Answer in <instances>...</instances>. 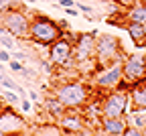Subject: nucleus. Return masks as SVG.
I'll return each mask as SVG.
<instances>
[{
    "label": "nucleus",
    "mask_w": 146,
    "mask_h": 136,
    "mask_svg": "<svg viewBox=\"0 0 146 136\" xmlns=\"http://www.w3.org/2000/svg\"><path fill=\"white\" fill-rule=\"evenodd\" d=\"M57 124L61 126L63 134H79V130L85 126V116L81 110H65L61 118H57Z\"/></svg>",
    "instance_id": "9b49d317"
},
{
    "label": "nucleus",
    "mask_w": 146,
    "mask_h": 136,
    "mask_svg": "<svg viewBox=\"0 0 146 136\" xmlns=\"http://www.w3.org/2000/svg\"><path fill=\"white\" fill-rule=\"evenodd\" d=\"M122 79L128 85L146 81V55H128L122 61Z\"/></svg>",
    "instance_id": "1a4fd4ad"
},
{
    "label": "nucleus",
    "mask_w": 146,
    "mask_h": 136,
    "mask_svg": "<svg viewBox=\"0 0 146 136\" xmlns=\"http://www.w3.org/2000/svg\"><path fill=\"white\" fill-rule=\"evenodd\" d=\"M94 83H85L79 79H65L55 83L53 93L67 110H81L87 102L94 100Z\"/></svg>",
    "instance_id": "f257e3e1"
},
{
    "label": "nucleus",
    "mask_w": 146,
    "mask_h": 136,
    "mask_svg": "<svg viewBox=\"0 0 146 136\" xmlns=\"http://www.w3.org/2000/svg\"><path fill=\"white\" fill-rule=\"evenodd\" d=\"M100 132L102 134H110V136H122L126 126H128V118H110V116H102L100 118Z\"/></svg>",
    "instance_id": "f8f14e48"
},
{
    "label": "nucleus",
    "mask_w": 146,
    "mask_h": 136,
    "mask_svg": "<svg viewBox=\"0 0 146 136\" xmlns=\"http://www.w3.org/2000/svg\"><path fill=\"white\" fill-rule=\"evenodd\" d=\"M59 25H61V29L65 31V29H69V23L65 21V18H59Z\"/></svg>",
    "instance_id": "7c9ffc66"
},
{
    "label": "nucleus",
    "mask_w": 146,
    "mask_h": 136,
    "mask_svg": "<svg viewBox=\"0 0 146 136\" xmlns=\"http://www.w3.org/2000/svg\"><path fill=\"white\" fill-rule=\"evenodd\" d=\"M25 2H39V0H25Z\"/></svg>",
    "instance_id": "72a5a7b5"
},
{
    "label": "nucleus",
    "mask_w": 146,
    "mask_h": 136,
    "mask_svg": "<svg viewBox=\"0 0 146 136\" xmlns=\"http://www.w3.org/2000/svg\"><path fill=\"white\" fill-rule=\"evenodd\" d=\"M63 29L59 25V21L47 16V14H39V12H31V29H29V41L36 47H49L51 43H55L61 37Z\"/></svg>",
    "instance_id": "7ed1b4c3"
},
{
    "label": "nucleus",
    "mask_w": 146,
    "mask_h": 136,
    "mask_svg": "<svg viewBox=\"0 0 146 136\" xmlns=\"http://www.w3.org/2000/svg\"><path fill=\"white\" fill-rule=\"evenodd\" d=\"M29 8H14L0 14V25H2L12 37L18 41H29V29H31V12Z\"/></svg>",
    "instance_id": "39448f33"
},
{
    "label": "nucleus",
    "mask_w": 146,
    "mask_h": 136,
    "mask_svg": "<svg viewBox=\"0 0 146 136\" xmlns=\"http://www.w3.org/2000/svg\"><path fill=\"white\" fill-rule=\"evenodd\" d=\"M122 136H142V130H140V128H136V126H132V124H128Z\"/></svg>",
    "instance_id": "a878e982"
},
{
    "label": "nucleus",
    "mask_w": 146,
    "mask_h": 136,
    "mask_svg": "<svg viewBox=\"0 0 146 136\" xmlns=\"http://www.w3.org/2000/svg\"><path fill=\"white\" fill-rule=\"evenodd\" d=\"M2 95H4V102H8L10 106H21V95H18L16 91H12V89H6V87H4Z\"/></svg>",
    "instance_id": "4be33fe9"
},
{
    "label": "nucleus",
    "mask_w": 146,
    "mask_h": 136,
    "mask_svg": "<svg viewBox=\"0 0 146 136\" xmlns=\"http://www.w3.org/2000/svg\"><path fill=\"white\" fill-rule=\"evenodd\" d=\"M65 106L55 98V93H51V95H47V98L43 100V112L49 116V120L51 122H57V118H61V116L65 114Z\"/></svg>",
    "instance_id": "2eb2a0df"
},
{
    "label": "nucleus",
    "mask_w": 146,
    "mask_h": 136,
    "mask_svg": "<svg viewBox=\"0 0 146 136\" xmlns=\"http://www.w3.org/2000/svg\"><path fill=\"white\" fill-rule=\"evenodd\" d=\"M29 98H31V102H35V104H39L41 102V95H39V91H29Z\"/></svg>",
    "instance_id": "c85d7f7f"
},
{
    "label": "nucleus",
    "mask_w": 146,
    "mask_h": 136,
    "mask_svg": "<svg viewBox=\"0 0 146 136\" xmlns=\"http://www.w3.org/2000/svg\"><path fill=\"white\" fill-rule=\"evenodd\" d=\"M21 112H23V114H31V112H33L31 98H21Z\"/></svg>",
    "instance_id": "b1692460"
},
{
    "label": "nucleus",
    "mask_w": 146,
    "mask_h": 136,
    "mask_svg": "<svg viewBox=\"0 0 146 136\" xmlns=\"http://www.w3.org/2000/svg\"><path fill=\"white\" fill-rule=\"evenodd\" d=\"M128 124H132V126H136V128H140V130L144 132V130H146V114H144V112H130Z\"/></svg>",
    "instance_id": "a211bd4d"
},
{
    "label": "nucleus",
    "mask_w": 146,
    "mask_h": 136,
    "mask_svg": "<svg viewBox=\"0 0 146 136\" xmlns=\"http://www.w3.org/2000/svg\"><path fill=\"white\" fill-rule=\"evenodd\" d=\"M144 83H146V81H144Z\"/></svg>",
    "instance_id": "c9c22d12"
},
{
    "label": "nucleus",
    "mask_w": 146,
    "mask_h": 136,
    "mask_svg": "<svg viewBox=\"0 0 146 136\" xmlns=\"http://www.w3.org/2000/svg\"><path fill=\"white\" fill-rule=\"evenodd\" d=\"M124 29L128 31V35H130V39H132V43H134L136 49L146 47V25L144 23L128 21V23H124Z\"/></svg>",
    "instance_id": "4468645a"
},
{
    "label": "nucleus",
    "mask_w": 146,
    "mask_h": 136,
    "mask_svg": "<svg viewBox=\"0 0 146 136\" xmlns=\"http://www.w3.org/2000/svg\"><path fill=\"white\" fill-rule=\"evenodd\" d=\"M55 4L59 8H67V6H75V0H57Z\"/></svg>",
    "instance_id": "cd10ccee"
},
{
    "label": "nucleus",
    "mask_w": 146,
    "mask_h": 136,
    "mask_svg": "<svg viewBox=\"0 0 146 136\" xmlns=\"http://www.w3.org/2000/svg\"><path fill=\"white\" fill-rule=\"evenodd\" d=\"M18 39L16 37H12L10 33H4V35H0V47L2 49H8V51H14V49H18Z\"/></svg>",
    "instance_id": "6ab92c4d"
},
{
    "label": "nucleus",
    "mask_w": 146,
    "mask_h": 136,
    "mask_svg": "<svg viewBox=\"0 0 146 136\" xmlns=\"http://www.w3.org/2000/svg\"><path fill=\"white\" fill-rule=\"evenodd\" d=\"M14 8H27L25 0H0V14L6 10H14Z\"/></svg>",
    "instance_id": "412c9836"
},
{
    "label": "nucleus",
    "mask_w": 146,
    "mask_h": 136,
    "mask_svg": "<svg viewBox=\"0 0 146 136\" xmlns=\"http://www.w3.org/2000/svg\"><path fill=\"white\" fill-rule=\"evenodd\" d=\"M67 16H79V10H77V6H67V8H61Z\"/></svg>",
    "instance_id": "bb28decb"
},
{
    "label": "nucleus",
    "mask_w": 146,
    "mask_h": 136,
    "mask_svg": "<svg viewBox=\"0 0 146 136\" xmlns=\"http://www.w3.org/2000/svg\"><path fill=\"white\" fill-rule=\"evenodd\" d=\"M25 128H27L25 118L21 114H16L10 108V104H8V108L0 110V132L4 136L6 134H21V132H25Z\"/></svg>",
    "instance_id": "9d476101"
},
{
    "label": "nucleus",
    "mask_w": 146,
    "mask_h": 136,
    "mask_svg": "<svg viewBox=\"0 0 146 136\" xmlns=\"http://www.w3.org/2000/svg\"><path fill=\"white\" fill-rule=\"evenodd\" d=\"M75 6H77L81 12H91V6H87V4H83V2H75Z\"/></svg>",
    "instance_id": "c756f323"
},
{
    "label": "nucleus",
    "mask_w": 146,
    "mask_h": 136,
    "mask_svg": "<svg viewBox=\"0 0 146 136\" xmlns=\"http://www.w3.org/2000/svg\"><path fill=\"white\" fill-rule=\"evenodd\" d=\"M122 61H114L110 65H104L100 69H96V73L91 75L96 91H108V89H116V85L122 81Z\"/></svg>",
    "instance_id": "6e6552de"
},
{
    "label": "nucleus",
    "mask_w": 146,
    "mask_h": 136,
    "mask_svg": "<svg viewBox=\"0 0 146 136\" xmlns=\"http://www.w3.org/2000/svg\"><path fill=\"white\" fill-rule=\"evenodd\" d=\"M0 73H4V65H2V61H0Z\"/></svg>",
    "instance_id": "473e14b6"
},
{
    "label": "nucleus",
    "mask_w": 146,
    "mask_h": 136,
    "mask_svg": "<svg viewBox=\"0 0 146 136\" xmlns=\"http://www.w3.org/2000/svg\"><path fill=\"white\" fill-rule=\"evenodd\" d=\"M36 134H63V130H61V126L57 124V122H49V124H41L39 128L35 130Z\"/></svg>",
    "instance_id": "aec40b11"
},
{
    "label": "nucleus",
    "mask_w": 146,
    "mask_h": 136,
    "mask_svg": "<svg viewBox=\"0 0 146 136\" xmlns=\"http://www.w3.org/2000/svg\"><path fill=\"white\" fill-rule=\"evenodd\" d=\"M96 37L98 31L91 33H79L75 37V43H73V65H75L77 73L94 75L98 69L96 63Z\"/></svg>",
    "instance_id": "f03ea898"
},
{
    "label": "nucleus",
    "mask_w": 146,
    "mask_h": 136,
    "mask_svg": "<svg viewBox=\"0 0 146 136\" xmlns=\"http://www.w3.org/2000/svg\"><path fill=\"white\" fill-rule=\"evenodd\" d=\"M124 59V47L122 41L116 35H108V33H98L96 37V63L98 69L104 65H110L114 61Z\"/></svg>",
    "instance_id": "20e7f679"
},
{
    "label": "nucleus",
    "mask_w": 146,
    "mask_h": 136,
    "mask_svg": "<svg viewBox=\"0 0 146 136\" xmlns=\"http://www.w3.org/2000/svg\"><path fill=\"white\" fill-rule=\"evenodd\" d=\"M8 69H10V71H14V73H21V71L25 69V63L16 61V59H10V61H8Z\"/></svg>",
    "instance_id": "393cba45"
},
{
    "label": "nucleus",
    "mask_w": 146,
    "mask_h": 136,
    "mask_svg": "<svg viewBox=\"0 0 146 136\" xmlns=\"http://www.w3.org/2000/svg\"><path fill=\"white\" fill-rule=\"evenodd\" d=\"M4 33H8V31H6V29H4L2 25H0V35H4Z\"/></svg>",
    "instance_id": "2f4dec72"
},
{
    "label": "nucleus",
    "mask_w": 146,
    "mask_h": 136,
    "mask_svg": "<svg viewBox=\"0 0 146 136\" xmlns=\"http://www.w3.org/2000/svg\"><path fill=\"white\" fill-rule=\"evenodd\" d=\"M73 43H75V37H65L61 33L57 41L47 47V59L55 67H75L73 65Z\"/></svg>",
    "instance_id": "0eeeda50"
},
{
    "label": "nucleus",
    "mask_w": 146,
    "mask_h": 136,
    "mask_svg": "<svg viewBox=\"0 0 146 136\" xmlns=\"http://www.w3.org/2000/svg\"><path fill=\"white\" fill-rule=\"evenodd\" d=\"M128 106H130V95H128V91H122V89H108L100 98L102 116H110V118L126 116Z\"/></svg>",
    "instance_id": "423d86ee"
},
{
    "label": "nucleus",
    "mask_w": 146,
    "mask_h": 136,
    "mask_svg": "<svg viewBox=\"0 0 146 136\" xmlns=\"http://www.w3.org/2000/svg\"><path fill=\"white\" fill-rule=\"evenodd\" d=\"M2 108H4V106H2V102H0V110H2Z\"/></svg>",
    "instance_id": "f704fd0d"
},
{
    "label": "nucleus",
    "mask_w": 146,
    "mask_h": 136,
    "mask_svg": "<svg viewBox=\"0 0 146 136\" xmlns=\"http://www.w3.org/2000/svg\"><path fill=\"white\" fill-rule=\"evenodd\" d=\"M124 21H132V23H144L146 25V2L144 0H138L136 4H132L130 8L126 10Z\"/></svg>",
    "instance_id": "dca6fc26"
},
{
    "label": "nucleus",
    "mask_w": 146,
    "mask_h": 136,
    "mask_svg": "<svg viewBox=\"0 0 146 136\" xmlns=\"http://www.w3.org/2000/svg\"><path fill=\"white\" fill-rule=\"evenodd\" d=\"M130 95V106L128 112H146V83H138L128 89Z\"/></svg>",
    "instance_id": "ddd939ff"
},
{
    "label": "nucleus",
    "mask_w": 146,
    "mask_h": 136,
    "mask_svg": "<svg viewBox=\"0 0 146 136\" xmlns=\"http://www.w3.org/2000/svg\"><path fill=\"white\" fill-rule=\"evenodd\" d=\"M10 55H12V59H16V61H21V63H25L27 59H29V55L23 51V49H14V51H10Z\"/></svg>",
    "instance_id": "5701e85b"
},
{
    "label": "nucleus",
    "mask_w": 146,
    "mask_h": 136,
    "mask_svg": "<svg viewBox=\"0 0 146 136\" xmlns=\"http://www.w3.org/2000/svg\"><path fill=\"white\" fill-rule=\"evenodd\" d=\"M0 85L6 87V89H12V91H16L18 95H21V98H25V89L18 85V83L12 79V77H8L6 73H0Z\"/></svg>",
    "instance_id": "f3484780"
}]
</instances>
